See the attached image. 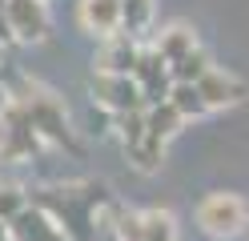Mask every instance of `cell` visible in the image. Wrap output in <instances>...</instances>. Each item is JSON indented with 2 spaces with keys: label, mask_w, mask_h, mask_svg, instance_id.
I'll list each match as a JSON object with an SVG mask.
<instances>
[{
  "label": "cell",
  "mask_w": 249,
  "mask_h": 241,
  "mask_svg": "<svg viewBox=\"0 0 249 241\" xmlns=\"http://www.w3.org/2000/svg\"><path fill=\"white\" fill-rule=\"evenodd\" d=\"M137 225H141L145 241H177V221L169 209H145V213H137Z\"/></svg>",
  "instance_id": "obj_14"
},
{
  "label": "cell",
  "mask_w": 249,
  "mask_h": 241,
  "mask_svg": "<svg viewBox=\"0 0 249 241\" xmlns=\"http://www.w3.org/2000/svg\"><path fill=\"white\" fill-rule=\"evenodd\" d=\"M24 205H28V193H24V189H17V185H0V221H4V225L17 217Z\"/></svg>",
  "instance_id": "obj_19"
},
{
  "label": "cell",
  "mask_w": 249,
  "mask_h": 241,
  "mask_svg": "<svg viewBox=\"0 0 249 241\" xmlns=\"http://www.w3.org/2000/svg\"><path fill=\"white\" fill-rule=\"evenodd\" d=\"M137 40L129 32H113V37H105L101 44V56H97V73H113V76H129L133 64H137Z\"/></svg>",
  "instance_id": "obj_10"
},
{
  "label": "cell",
  "mask_w": 249,
  "mask_h": 241,
  "mask_svg": "<svg viewBox=\"0 0 249 241\" xmlns=\"http://www.w3.org/2000/svg\"><path fill=\"white\" fill-rule=\"evenodd\" d=\"M8 237L12 241H69L65 233L56 229V221L36 205H24L17 217L8 221Z\"/></svg>",
  "instance_id": "obj_9"
},
{
  "label": "cell",
  "mask_w": 249,
  "mask_h": 241,
  "mask_svg": "<svg viewBox=\"0 0 249 241\" xmlns=\"http://www.w3.org/2000/svg\"><path fill=\"white\" fill-rule=\"evenodd\" d=\"M205 69H213L209 56L201 53V48H193V53H185L181 60L169 64V76H173V80H185V85H197V80L205 76Z\"/></svg>",
  "instance_id": "obj_18"
},
{
  "label": "cell",
  "mask_w": 249,
  "mask_h": 241,
  "mask_svg": "<svg viewBox=\"0 0 249 241\" xmlns=\"http://www.w3.org/2000/svg\"><path fill=\"white\" fill-rule=\"evenodd\" d=\"M161 53V60L165 64H173V60H181L185 53H193L197 48V32L189 28V24H169L161 37H157V44H153Z\"/></svg>",
  "instance_id": "obj_13"
},
{
  "label": "cell",
  "mask_w": 249,
  "mask_h": 241,
  "mask_svg": "<svg viewBox=\"0 0 249 241\" xmlns=\"http://www.w3.org/2000/svg\"><path fill=\"white\" fill-rule=\"evenodd\" d=\"M81 24L92 37H113L121 32V4L117 0H81Z\"/></svg>",
  "instance_id": "obj_11"
},
{
  "label": "cell",
  "mask_w": 249,
  "mask_h": 241,
  "mask_svg": "<svg viewBox=\"0 0 249 241\" xmlns=\"http://www.w3.org/2000/svg\"><path fill=\"white\" fill-rule=\"evenodd\" d=\"M197 93L205 101V109H233L245 101V85L225 69H205V76L197 80Z\"/></svg>",
  "instance_id": "obj_8"
},
{
  "label": "cell",
  "mask_w": 249,
  "mask_h": 241,
  "mask_svg": "<svg viewBox=\"0 0 249 241\" xmlns=\"http://www.w3.org/2000/svg\"><path fill=\"white\" fill-rule=\"evenodd\" d=\"M121 4V28L137 37V32H145L149 20H153V0H117Z\"/></svg>",
  "instance_id": "obj_17"
},
{
  "label": "cell",
  "mask_w": 249,
  "mask_h": 241,
  "mask_svg": "<svg viewBox=\"0 0 249 241\" xmlns=\"http://www.w3.org/2000/svg\"><path fill=\"white\" fill-rule=\"evenodd\" d=\"M0 16L12 40L20 44H40L49 37V8L44 0H0Z\"/></svg>",
  "instance_id": "obj_5"
},
{
  "label": "cell",
  "mask_w": 249,
  "mask_h": 241,
  "mask_svg": "<svg viewBox=\"0 0 249 241\" xmlns=\"http://www.w3.org/2000/svg\"><path fill=\"white\" fill-rule=\"evenodd\" d=\"M129 76L137 80V89H141V101H145V105H161L165 96H169V89H173L169 64L161 60V53H157V48H141Z\"/></svg>",
  "instance_id": "obj_7"
},
{
  "label": "cell",
  "mask_w": 249,
  "mask_h": 241,
  "mask_svg": "<svg viewBox=\"0 0 249 241\" xmlns=\"http://www.w3.org/2000/svg\"><path fill=\"white\" fill-rule=\"evenodd\" d=\"M124 153H129V161H133L141 173H157L161 161H165V145L153 141V137L145 133V137H137L133 145H124Z\"/></svg>",
  "instance_id": "obj_16"
},
{
  "label": "cell",
  "mask_w": 249,
  "mask_h": 241,
  "mask_svg": "<svg viewBox=\"0 0 249 241\" xmlns=\"http://www.w3.org/2000/svg\"><path fill=\"white\" fill-rule=\"evenodd\" d=\"M245 221H249V209L237 193H209L197 205V225H201L205 237H217V241L237 237L245 229Z\"/></svg>",
  "instance_id": "obj_2"
},
{
  "label": "cell",
  "mask_w": 249,
  "mask_h": 241,
  "mask_svg": "<svg viewBox=\"0 0 249 241\" xmlns=\"http://www.w3.org/2000/svg\"><path fill=\"white\" fill-rule=\"evenodd\" d=\"M165 101L181 112V121H197V117H205V112H209L205 101H201V93H197V85H185V80H173V89H169Z\"/></svg>",
  "instance_id": "obj_15"
},
{
  "label": "cell",
  "mask_w": 249,
  "mask_h": 241,
  "mask_svg": "<svg viewBox=\"0 0 249 241\" xmlns=\"http://www.w3.org/2000/svg\"><path fill=\"white\" fill-rule=\"evenodd\" d=\"M40 149L36 129L28 125V112L20 101L0 105V161H24Z\"/></svg>",
  "instance_id": "obj_3"
},
{
  "label": "cell",
  "mask_w": 249,
  "mask_h": 241,
  "mask_svg": "<svg viewBox=\"0 0 249 241\" xmlns=\"http://www.w3.org/2000/svg\"><path fill=\"white\" fill-rule=\"evenodd\" d=\"M92 101H97L105 112H141V89H137L133 76H113V73H97L92 76Z\"/></svg>",
  "instance_id": "obj_6"
},
{
  "label": "cell",
  "mask_w": 249,
  "mask_h": 241,
  "mask_svg": "<svg viewBox=\"0 0 249 241\" xmlns=\"http://www.w3.org/2000/svg\"><path fill=\"white\" fill-rule=\"evenodd\" d=\"M101 201H105L101 185H69V189L56 185V189H36V197L28 205L44 209L69 241H89L92 237V213L101 209Z\"/></svg>",
  "instance_id": "obj_1"
},
{
  "label": "cell",
  "mask_w": 249,
  "mask_h": 241,
  "mask_svg": "<svg viewBox=\"0 0 249 241\" xmlns=\"http://www.w3.org/2000/svg\"><path fill=\"white\" fill-rule=\"evenodd\" d=\"M0 241H12V237H8V225H4V221H0Z\"/></svg>",
  "instance_id": "obj_20"
},
{
  "label": "cell",
  "mask_w": 249,
  "mask_h": 241,
  "mask_svg": "<svg viewBox=\"0 0 249 241\" xmlns=\"http://www.w3.org/2000/svg\"><path fill=\"white\" fill-rule=\"evenodd\" d=\"M141 117H145V133L153 137V141H169V137H177L181 129H185V121H181V112L169 105V101H161V105H145L141 109Z\"/></svg>",
  "instance_id": "obj_12"
},
{
  "label": "cell",
  "mask_w": 249,
  "mask_h": 241,
  "mask_svg": "<svg viewBox=\"0 0 249 241\" xmlns=\"http://www.w3.org/2000/svg\"><path fill=\"white\" fill-rule=\"evenodd\" d=\"M20 101L28 112V125L36 129L40 141H53V145H69L72 149V133H69V112L60 109V101L53 93H28V96H12Z\"/></svg>",
  "instance_id": "obj_4"
}]
</instances>
